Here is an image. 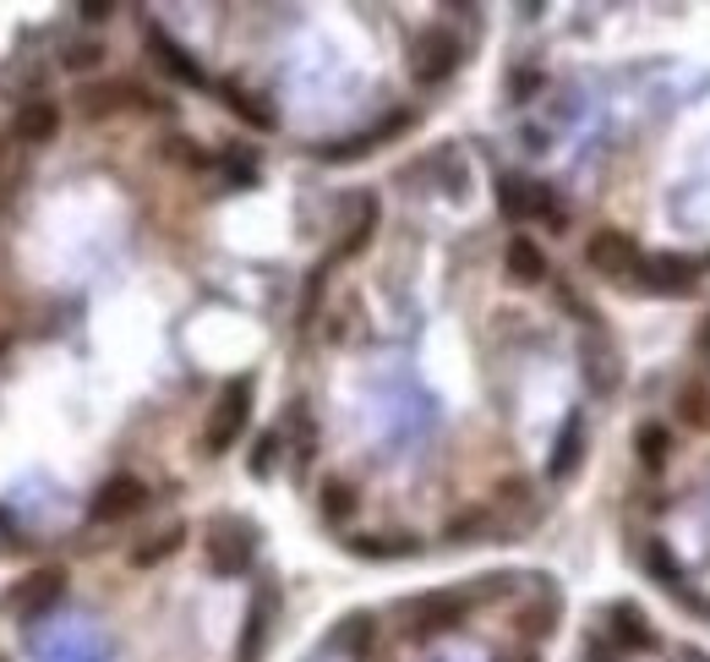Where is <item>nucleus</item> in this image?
<instances>
[{
    "label": "nucleus",
    "instance_id": "5701e85b",
    "mask_svg": "<svg viewBox=\"0 0 710 662\" xmlns=\"http://www.w3.org/2000/svg\"><path fill=\"white\" fill-rule=\"evenodd\" d=\"M339 647L361 658V652L372 647V619H367V614H350V619H345V630H339Z\"/></svg>",
    "mask_w": 710,
    "mask_h": 662
},
{
    "label": "nucleus",
    "instance_id": "b1692460",
    "mask_svg": "<svg viewBox=\"0 0 710 662\" xmlns=\"http://www.w3.org/2000/svg\"><path fill=\"white\" fill-rule=\"evenodd\" d=\"M181 536H186V531H164L159 542H142L138 553H132V564H138V569H148V564H159V558H170V553L181 547Z\"/></svg>",
    "mask_w": 710,
    "mask_h": 662
},
{
    "label": "nucleus",
    "instance_id": "2eb2a0df",
    "mask_svg": "<svg viewBox=\"0 0 710 662\" xmlns=\"http://www.w3.org/2000/svg\"><path fill=\"white\" fill-rule=\"evenodd\" d=\"M579 449H585V422H579V416H568V422H564V438H558V455H553V466H547L558 482H564L574 466H579Z\"/></svg>",
    "mask_w": 710,
    "mask_h": 662
},
{
    "label": "nucleus",
    "instance_id": "393cba45",
    "mask_svg": "<svg viewBox=\"0 0 710 662\" xmlns=\"http://www.w3.org/2000/svg\"><path fill=\"white\" fill-rule=\"evenodd\" d=\"M274 449H280V433H263V438H258V455H252V471H258V477H269Z\"/></svg>",
    "mask_w": 710,
    "mask_h": 662
},
{
    "label": "nucleus",
    "instance_id": "f03ea898",
    "mask_svg": "<svg viewBox=\"0 0 710 662\" xmlns=\"http://www.w3.org/2000/svg\"><path fill=\"white\" fill-rule=\"evenodd\" d=\"M252 553H258V531L247 520L219 514L208 525V564H214V575H241L252 564Z\"/></svg>",
    "mask_w": 710,
    "mask_h": 662
},
{
    "label": "nucleus",
    "instance_id": "4468645a",
    "mask_svg": "<svg viewBox=\"0 0 710 662\" xmlns=\"http://www.w3.org/2000/svg\"><path fill=\"white\" fill-rule=\"evenodd\" d=\"M411 127V116H394L389 127H378V132H361V138H350V143H339V149H317V160H334V165H345V160H361V154H372L383 138H394V132H405Z\"/></svg>",
    "mask_w": 710,
    "mask_h": 662
},
{
    "label": "nucleus",
    "instance_id": "c85d7f7f",
    "mask_svg": "<svg viewBox=\"0 0 710 662\" xmlns=\"http://www.w3.org/2000/svg\"><path fill=\"white\" fill-rule=\"evenodd\" d=\"M11 547H22V536H17V525L0 514V553H11Z\"/></svg>",
    "mask_w": 710,
    "mask_h": 662
},
{
    "label": "nucleus",
    "instance_id": "bb28decb",
    "mask_svg": "<svg viewBox=\"0 0 710 662\" xmlns=\"http://www.w3.org/2000/svg\"><path fill=\"white\" fill-rule=\"evenodd\" d=\"M77 11H83V22H105V17L116 11V0H83Z\"/></svg>",
    "mask_w": 710,
    "mask_h": 662
},
{
    "label": "nucleus",
    "instance_id": "f8f14e48",
    "mask_svg": "<svg viewBox=\"0 0 710 662\" xmlns=\"http://www.w3.org/2000/svg\"><path fill=\"white\" fill-rule=\"evenodd\" d=\"M503 269H509L514 285H542V280H547V258H542V247H536L531 236H514V241H509Z\"/></svg>",
    "mask_w": 710,
    "mask_h": 662
},
{
    "label": "nucleus",
    "instance_id": "9d476101",
    "mask_svg": "<svg viewBox=\"0 0 710 662\" xmlns=\"http://www.w3.org/2000/svg\"><path fill=\"white\" fill-rule=\"evenodd\" d=\"M148 50H153V61H159V66H164V72H170L175 83H192V88H208V77H203V66H197V61H192V55H186V50H181V44H175V39L164 33V28H148Z\"/></svg>",
    "mask_w": 710,
    "mask_h": 662
},
{
    "label": "nucleus",
    "instance_id": "c756f323",
    "mask_svg": "<svg viewBox=\"0 0 710 662\" xmlns=\"http://www.w3.org/2000/svg\"><path fill=\"white\" fill-rule=\"evenodd\" d=\"M706 339H710V329H706Z\"/></svg>",
    "mask_w": 710,
    "mask_h": 662
},
{
    "label": "nucleus",
    "instance_id": "a878e982",
    "mask_svg": "<svg viewBox=\"0 0 710 662\" xmlns=\"http://www.w3.org/2000/svg\"><path fill=\"white\" fill-rule=\"evenodd\" d=\"M684 416H689L695 427H700V422L710 416V411H706V394H700V389H684Z\"/></svg>",
    "mask_w": 710,
    "mask_h": 662
},
{
    "label": "nucleus",
    "instance_id": "1a4fd4ad",
    "mask_svg": "<svg viewBox=\"0 0 710 662\" xmlns=\"http://www.w3.org/2000/svg\"><path fill=\"white\" fill-rule=\"evenodd\" d=\"M142 503H148V488H142L138 477H110L99 493H94V520H127V514H138Z\"/></svg>",
    "mask_w": 710,
    "mask_h": 662
},
{
    "label": "nucleus",
    "instance_id": "4be33fe9",
    "mask_svg": "<svg viewBox=\"0 0 710 662\" xmlns=\"http://www.w3.org/2000/svg\"><path fill=\"white\" fill-rule=\"evenodd\" d=\"M350 553H361V558H400V553H416V542L405 536V542H372V536H350Z\"/></svg>",
    "mask_w": 710,
    "mask_h": 662
},
{
    "label": "nucleus",
    "instance_id": "0eeeda50",
    "mask_svg": "<svg viewBox=\"0 0 710 662\" xmlns=\"http://www.w3.org/2000/svg\"><path fill=\"white\" fill-rule=\"evenodd\" d=\"M640 285L656 296H689L700 285V269L689 258H645L640 263Z\"/></svg>",
    "mask_w": 710,
    "mask_h": 662
},
{
    "label": "nucleus",
    "instance_id": "7ed1b4c3",
    "mask_svg": "<svg viewBox=\"0 0 710 662\" xmlns=\"http://www.w3.org/2000/svg\"><path fill=\"white\" fill-rule=\"evenodd\" d=\"M61 597H66V569H33L28 580H17V586L6 592V603H0V608H6V614H17V619L28 625V619H44Z\"/></svg>",
    "mask_w": 710,
    "mask_h": 662
},
{
    "label": "nucleus",
    "instance_id": "39448f33",
    "mask_svg": "<svg viewBox=\"0 0 710 662\" xmlns=\"http://www.w3.org/2000/svg\"><path fill=\"white\" fill-rule=\"evenodd\" d=\"M454 66H459V39L448 28H422L416 44H411L416 83H443V77H454Z\"/></svg>",
    "mask_w": 710,
    "mask_h": 662
},
{
    "label": "nucleus",
    "instance_id": "aec40b11",
    "mask_svg": "<svg viewBox=\"0 0 710 662\" xmlns=\"http://www.w3.org/2000/svg\"><path fill=\"white\" fill-rule=\"evenodd\" d=\"M634 444H640V455H645V466H651V471H656V466H662V460H667V444H673V438H667V427H656V422H645V427H640V438H634Z\"/></svg>",
    "mask_w": 710,
    "mask_h": 662
},
{
    "label": "nucleus",
    "instance_id": "9b49d317",
    "mask_svg": "<svg viewBox=\"0 0 710 662\" xmlns=\"http://www.w3.org/2000/svg\"><path fill=\"white\" fill-rule=\"evenodd\" d=\"M11 132H17V143H50V138L61 132V110H55L50 99H28V105L11 116Z\"/></svg>",
    "mask_w": 710,
    "mask_h": 662
},
{
    "label": "nucleus",
    "instance_id": "412c9836",
    "mask_svg": "<svg viewBox=\"0 0 710 662\" xmlns=\"http://www.w3.org/2000/svg\"><path fill=\"white\" fill-rule=\"evenodd\" d=\"M350 509H356L350 482H323V520H350Z\"/></svg>",
    "mask_w": 710,
    "mask_h": 662
},
{
    "label": "nucleus",
    "instance_id": "6e6552de",
    "mask_svg": "<svg viewBox=\"0 0 710 662\" xmlns=\"http://www.w3.org/2000/svg\"><path fill=\"white\" fill-rule=\"evenodd\" d=\"M274 608H280V592H274V586H258V597H252V608H247V630H241L236 662H263L269 630H274Z\"/></svg>",
    "mask_w": 710,
    "mask_h": 662
},
{
    "label": "nucleus",
    "instance_id": "423d86ee",
    "mask_svg": "<svg viewBox=\"0 0 710 662\" xmlns=\"http://www.w3.org/2000/svg\"><path fill=\"white\" fill-rule=\"evenodd\" d=\"M465 614H470V597H459V592H426L422 603L411 608V630L416 636H443V630H459L465 625Z\"/></svg>",
    "mask_w": 710,
    "mask_h": 662
},
{
    "label": "nucleus",
    "instance_id": "f3484780",
    "mask_svg": "<svg viewBox=\"0 0 710 662\" xmlns=\"http://www.w3.org/2000/svg\"><path fill=\"white\" fill-rule=\"evenodd\" d=\"M372 225H378V203H372V197H361V203H356V225H350V236L339 241V258L361 252V247L372 241Z\"/></svg>",
    "mask_w": 710,
    "mask_h": 662
},
{
    "label": "nucleus",
    "instance_id": "cd10ccee",
    "mask_svg": "<svg viewBox=\"0 0 710 662\" xmlns=\"http://www.w3.org/2000/svg\"><path fill=\"white\" fill-rule=\"evenodd\" d=\"M94 61H99V50H94V44H77V50L66 55V66H77V72H83V66H94Z\"/></svg>",
    "mask_w": 710,
    "mask_h": 662
},
{
    "label": "nucleus",
    "instance_id": "f257e3e1",
    "mask_svg": "<svg viewBox=\"0 0 710 662\" xmlns=\"http://www.w3.org/2000/svg\"><path fill=\"white\" fill-rule=\"evenodd\" d=\"M247 416H252V378H230V383L219 389V400H214L203 449H208V455H230L236 438L247 433Z\"/></svg>",
    "mask_w": 710,
    "mask_h": 662
},
{
    "label": "nucleus",
    "instance_id": "a211bd4d",
    "mask_svg": "<svg viewBox=\"0 0 710 662\" xmlns=\"http://www.w3.org/2000/svg\"><path fill=\"white\" fill-rule=\"evenodd\" d=\"M487 531H492V514H481V509L448 520V542H487Z\"/></svg>",
    "mask_w": 710,
    "mask_h": 662
},
{
    "label": "nucleus",
    "instance_id": "dca6fc26",
    "mask_svg": "<svg viewBox=\"0 0 710 662\" xmlns=\"http://www.w3.org/2000/svg\"><path fill=\"white\" fill-rule=\"evenodd\" d=\"M225 105H230V116H241L247 127H258V132H274V110H263L247 88H225Z\"/></svg>",
    "mask_w": 710,
    "mask_h": 662
},
{
    "label": "nucleus",
    "instance_id": "6ab92c4d",
    "mask_svg": "<svg viewBox=\"0 0 710 662\" xmlns=\"http://www.w3.org/2000/svg\"><path fill=\"white\" fill-rule=\"evenodd\" d=\"M612 619H618V641H623V647H656V636L645 630V614H634V608H618Z\"/></svg>",
    "mask_w": 710,
    "mask_h": 662
},
{
    "label": "nucleus",
    "instance_id": "20e7f679",
    "mask_svg": "<svg viewBox=\"0 0 710 662\" xmlns=\"http://www.w3.org/2000/svg\"><path fill=\"white\" fill-rule=\"evenodd\" d=\"M585 263H590L596 274H607V280H634L645 258H640L634 236H623V230H596L590 247H585Z\"/></svg>",
    "mask_w": 710,
    "mask_h": 662
},
{
    "label": "nucleus",
    "instance_id": "ddd939ff",
    "mask_svg": "<svg viewBox=\"0 0 710 662\" xmlns=\"http://www.w3.org/2000/svg\"><path fill=\"white\" fill-rule=\"evenodd\" d=\"M536 197H542V186L536 181H520V175H498V208L514 219V225H525V219H536Z\"/></svg>",
    "mask_w": 710,
    "mask_h": 662
}]
</instances>
